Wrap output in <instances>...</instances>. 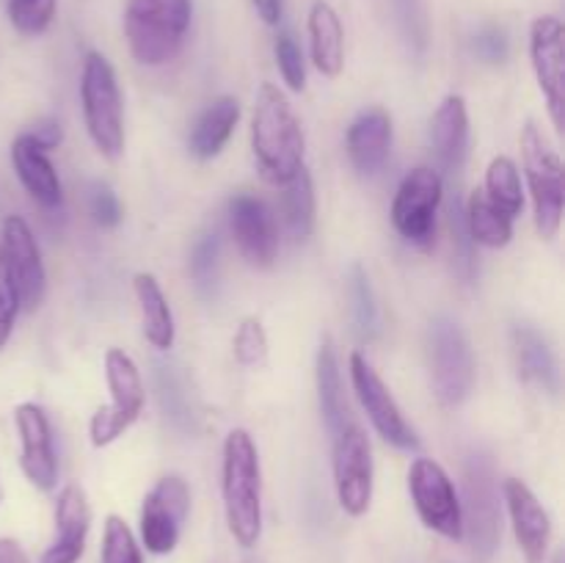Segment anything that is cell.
<instances>
[{"label":"cell","instance_id":"27","mask_svg":"<svg viewBox=\"0 0 565 563\" xmlns=\"http://www.w3.org/2000/svg\"><path fill=\"white\" fill-rule=\"evenodd\" d=\"M315 379H318V403L326 428H329L331 436L340 434L351 423V412H348L345 392H342L340 362H337V351L331 340L320 342L318 359H315Z\"/></svg>","mask_w":565,"mask_h":563},{"label":"cell","instance_id":"38","mask_svg":"<svg viewBox=\"0 0 565 563\" xmlns=\"http://www.w3.org/2000/svg\"><path fill=\"white\" fill-rule=\"evenodd\" d=\"M218 257H221V243L215 235H204L202 241L193 246L191 254V276L202 293H210L218 282Z\"/></svg>","mask_w":565,"mask_h":563},{"label":"cell","instance_id":"39","mask_svg":"<svg viewBox=\"0 0 565 563\" xmlns=\"http://www.w3.org/2000/svg\"><path fill=\"white\" fill-rule=\"evenodd\" d=\"M88 215L94 219V224L110 230L121 221V204L119 196L114 193V188L105 185V182H92L88 185Z\"/></svg>","mask_w":565,"mask_h":563},{"label":"cell","instance_id":"32","mask_svg":"<svg viewBox=\"0 0 565 563\" xmlns=\"http://www.w3.org/2000/svg\"><path fill=\"white\" fill-rule=\"evenodd\" d=\"M58 0H6V17L20 36H42L55 20Z\"/></svg>","mask_w":565,"mask_h":563},{"label":"cell","instance_id":"9","mask_svg":"<svg viewBox=\"0 0 565 563\" xmlns=\"http://www.w3.org/2000/svg\"><path fill=\"white\" fill-rule=\"evenodd\" d=\"M441 196H445V185H441L439 171H434L430 166H419L403 177L395 202H392V224L408 246H434Z\"/></svg>","mask_w":565,"mask_h":563},{"label":"cell","instance_id":"17","mask_svg":"<svg viewBox=\"0 0 565 563\" xmlns=\"http://www.w3.org/2000/svg\"><path fill=\"white\" fill-rule=\"evenodd\" d=\"M17 434H20V467L36 489L53 491L58 484V458H55L53 428L39 403H20L14 408Z\"/></svg>","mask_w":565,"mask_h":563},{"label":"cell","instance_id":"12","mask_svg":"<svg viewBox=\"0 0 565 563\" xmlns=\"http://www.w3.org/2000/svg\"><path fill=\"white\" fill-rule=\"evenodd\" d=\"M191 513V489L180 475H166L152 486L141 506V541L152 555H169L177 550Z\"/></svg>","mask_w":565,"mask_h":563},{"label":"cell","instance_id":"40","mask_svg":"<svg viewBox=\"0 0 565 563\" xmlns=\"http://www.w3.org/2000/svg\"><path fill=\"white\" fill-rule=\"evenodd\" d=\"M472 47L475 55L486 64H505L508 55H511V39H508L505 28L486 25L475 33Z\"/></svg>","mask_w":565,"mask_h":563},{"label":"cell","instance_id":"41","mask_svg":"<svg viewBox=\"0 0 565 563\" xmlns=\"http://www.w3.org/2000/svg\"><path fill=\"white\" fill-rule=\"evenodd\" d=\"M20 293H17L14 279H11L3 259H0V351H3L11 331H14V320L20 315Z\"/></svg>","mask_w":565,"mask_h":563},{"label":"cell","instance_id":"34","mask_svg":"<svg viewBox=\"0 0 565 563\" xmlns=\"http://www.w3.org/2000/svg\"><path fill=\"white\" fill-rule=\"evenodd\" d=\"M158 386H160V401H163L166 414L174 419V425L180 428H193V408L188 403L185 384H182L180 375L174 373V368L169 364H158Z\"/></svg>","mask_w":565,"mask_h":563},{"label":"cell","instance_id":"46","mask_svg":"<svg viewBox=\"0 0 565 563\" xmlns=\"http://www.w3.org/2000/svg\"><path fill=\"white\" fill-rule=\"evenodd\" d=\"M0 502H3V484H0Z\"/></svg>","mask_w":565,"mask_h":563},{"label":"cell","instance_id":"33","mask_svg":"<svg viewBox=\"0 0 565 563\" xmlns=\"http://www.w3.org/2000/svg\"><path fill=\"white\" fill-rule=\"evenodd\" d=\"M103 563H143L136 535L127 528L125 519L116 517V513L105 519Z\"/></svg>","mask_w":565,"mask_h":563},{"label":"cell","instance_id":"23","mask_svg":"<svg viewBox=\"0 0 565 563\" xmlns=\"http://www.w3.org/2000/svg\"><path fill=\"white\" fill-rule=\"evenodd\" d=\"M511 340L522 381L539 386L546 395H557L561 392V368H557L550 340L539 329H533V326H516Z\"/></svg>","mask_w":565,"mask_h":563},{"label":"cell","instance_id":"25","mask_svg":"<svg viewBox=\"0 0 565 563\" xmlns=\"http://www.w3.org/2000/svg\"><path fill=\"white\" fill-rule=\"evenodd\" d=\"M237 119H241V103L235 97H218L204 108L193 125L188 147L199 160H213L226 147V141L235 132Z\"/></svg>","mask_w":565,"mask_h":563},{"label":"cell","instance_id":"6","mask_svg":"<svg viewBox=\"0 0 565 563\" xmlns=\"http://www.w3.org/2000/svg\"><path fill=\"white\" fill-rule=\"evenodd\" d=\"M522 160L524 174H527L530 196H533L535 226L544 241L557 237L563 224L565 210V182H563V160L555 149L550 147L544 132L535 127V121H527L522 127Z\"/></svg>","mask_w":565,"mask_h":563},{"label":"cell","instance_id":"26","mask_svg":"<svg viewBox=\"0 0 565 563\" xmlns=\"http://www.w3.org/2000/svg\"><path fill=\"white\" fill-rule=\"evenodd\" d=\"M132 290H136L138 309H141V326L143 337L149 346L158 351H169L174 346V315H171L169 298H166L163 287L152 274H136L132 279Z\"/></svg>","mask_w":565,"mask_h":563},{"label":"cell","instance_id":"4","mask_svg":"<svg viewBox=\"0 0 565 563\" xmlns=\"http://www.w3.org/2000/svg\"><path fill=\"white\" fill-rule=\"evenodd\" d=\"M461 522L472 555L478 561H489L502 539V502L494 461L480 447L463 458Z\"/></svg>","mask_w":565,"mask_h":563},{"label":"cell","instance_id":"5","mask_svg":"<svg viewBox=\"0 0 565 563\" xmlns=\"http://www.w3.org/2000/svg\"><path fill=\"white\" fill-rule=\"evenodd\" d=\"M81 103L92 144L99 155L116 160L125 152V105L114 66L97 50H92L83 61Z\"/></svg>","mask_w":565,"mask_h":563},{"label":"cell","instance_id":"36","mask_svg":"<svg viewBox=\"0 0 565 563\" xmlns=\"http://www.w3.org/2000/svg\"><path fill=\"white\" fill-rule=\"evenodd\" d=\"M397 28L414 53H425L428 47V11L425 0H392Z\"/></svg>","mask_w":565,"mask_h":563},{"label":"cell","instance_id":"3","mask_svg":"<svg viewBox=\"0 0 565 563\" xmlns=\"http://www.w3.org/2000/svg\"><path fill=\"white\" fill-rule=\"evenodd\" d=\"M191 0H127L125 36L141 66H163L182 50L191 28Z\"/></svg>","mask_w":565,"mask_h":563},{"label":"cell","instance_id":"29","mask_svg":"<svg viewBox=\"0 0 565 563\" xmlns=\"http://www.w3.org/2000/svg\"><path fill=\"white\" fill-rule=\"evenodd\" d=\"M281 188H285V193H281V213H285L287 230H290L292 237L303 241V237L312 235L315 213H318L315 182L307 166H301L298 174Z\"/></svg>","mask_w":565,"mask_h":563},{"label":"cell","instance_id":"43","mask_svg":"<svg viewBox=\"0 0 565 563\" xmlns=\"http://www.w3.org/2000/svg\"><path fill=\"white\" fill-rule=\"evenodd\" d=\"M31 132L33 138H36L39 144H42L44 149H55L61 144V138H64V130H61V121H55V119H44V121H39L36 127H33V130H28Z\"/></svg>","mask_w":565,"mask_h":563},{"label":"cell","instance_id":"31","mask_svg":"<svg viewBox=\"0 0 565 563\" xmlns=\"http://www.w3.org/2000/svg\"><path fill=\"white\" fill-rule=\"evenodd\" d=\"M351 298H353V326H356L362 340H375L381 329L379 304H375L373 285L362 265H353L351 270Z\"/></svg>","mask_w":565,"mask_h":563},{"label":"cell","instance_id":"18","mask_svg":"<svg viewBox=\"0 0 565 563\" xmlns=\"http://www.w3.org/2000/svg\"><path fill=\"white\" fill-rule=\"evenodd\" d=\"M502 497H505L513 533H516V541L527 563H544L552 541V519L546 508L541 506L533 489L519 478H508L502 484Z\"/></svg>","mask_w":565,"mask_h":563},{"label":"cell","instance_id":"20","mask_svg":"<svg viewBox=\"0 0 565 563\" xmlns=\"http://www.w3.org/2000/svg\"><path fill=\"white\" fill-rule=\"evenodd\" d=\"M11 166H14L22 188L33 196V202H39L42 208H58L61 199H64L61 177L55 166L50 163L47 149L31 132H20L14 138V144H11Z\"/></svg>","mask_w":565,"mask_h":563},{"label":"cell","instance_id":"44","mask_svg":"<svg viewBox=\"0 0 565 563\" xmlns=\"http://www.w3.org/2000/svg\"><path fill=\"white\" fill-rule=\"evenodd\" d=\"M252 3L265 25H279L285 17V0H252Z\"/></svg>","mask_w":565,"mask_h":563},{"label":"cell","instance_id":"47","mask_svg":"<svg viewBox=\"0 0 565 563\" xmlns=\"http://www.w3.org/2000/svg\"><path fill=\"white\" fill-rule=\"evenodd\" d=\"M555 563H563V561H561V557H557V561H555Z\"/></svg>","mask_w":565,"mask_h":563},{"label":"cell","instance_id":"22","mask_svg":"<svg viewBox=\"0 0 565 563\" xmlns=\"http://www.w3.org/2000/svg\"><path fill=\"white\" fill-rule=\"evenodd\" d=\"M430 144L445 171H458L467 160L469 147V114L461 94H447L430 121Z\"/></svg>","mask_w":565,"mask_h":563},{"label":"cell","instance_id":"15","mask_svg":"<svg viewBox=\"0 0 565 563\" xmlns=\"http://www.w3.org/2000/svg\"><path fill=\"white\" fill-rule=\"evenodd\" d=\"M565 31L557 17H535L530 25V61L539 77L541 94L550 108L552 125L561 132L565 125Z\"/></svg>","mask_w":565,"mask_h":563},{"label":"cell","instance_id":"13","mask_svg":"<svg viewBox=\"0 0 565 563\" xmlns=\"http://www.w3.org/2000/svg\"><path fill=\"white\" fill-rule=\"evenodd\" d=\"M351 381L356 390L359 403L367 412L370 423L375 425L381 436L397 450H419V436L414 425L408 423L406 414L401 412L392 392L386 390L384 379L373 370V364L362 353H351Z\"/></svg>","mask_w":565,"mask_h":563},{"label":"cell","instance_id":"37","mask_svg":"<svg viewBox=\"0 0 565 563\" xmlns=\"http://www.w3.org/2000/svg\"><path fill=\"white\" fill-rule=\"evenodd\" d=\"M274 55L287 88H290V92H303V88H307V61H303V53L301 47H298L296 39H292V33L281 31L279 36H276Z\"/></svg>","mask_w":565,"mask_h":563},{"label":"cell","instance_id":"16","mask_svg":"<svg viewBox=\"0 0 565 563\" xmlns=\"http://www.w3.org/2000/svg\"><path fill=\"white\" fill-rule=\"evenodd\" d=\"M230 230L237 252L254 268H270L279 257V226L268 204L254 193H237L230 199Z\"/></svg>","mask_w":565,"mask_h":563},{"label":"cell","instance_id":"24","mask_svg":"<svg viewBox=\"0 0 565 563\" xmlns=\"http://www.w3.org/2000/svg\"><path fill=\"white\" fill-rule=\"evenodd\" d=\"M309 53L320 75L337 77L345 66V28L334 6L326 0H315L309 9Z\"/></svg>","mask_w":565,"mask_h":563},{"label":"cell","instance_id":"28","mask_svg":"<svg viewBox=\"0 0 565 563\" xmlns=\"http://www.w3.org/2000/svg\"><path fill=\"white\" fill-rule=\"evenodd\" d=\"M463 224H467L469 241L475 246L486 248H502L511 243L513 237V219H508L502 210L486 199L483 191H475L469 196L467 210H463Z\"/></svg>","mask_w":565,"mask_h":563},{"label":"cell","instance_id":"8","mask_svg":"<svg viewBox=\"0 0 565 563\" xmlns=\"http://www.w3.org/2000/svg\"><path fill=\"white\" fill-rule=\"evenodd\" d=\"M105 379H108L110 406H99L88 425L94 447H105L119 439L141 417L147 401L138 364L121 348H108L105 353Z\"/></svg>","mask_w":565,"mask_h":563},{"label":"cell","instance_id":"7","mask_svg":"<svg viewBox=\"0 0 565 563\" xmlns=\"http://www.w3.org/2000/svg\"><path fill=\"white\" fill-rule=\"evenodd\" d=\"M430 373L441 406L456 408L472 395L475 353L467 331L456 318H439L430 323Z\"/></svg>","mask_w":565,"mask_h":563},{"label":"cell","instance_id":"2","mask_svg":"<svg viewBox=\"0 0 565 563\" xmlns=\"http://www.w3.org/2000/svg\"><path fill=\"white\" fill-rule=\"evenodd\" d=\"M226 528L232 539L252 550L263 535V469L259 453L246 428H235L224 439V469H221Z\"/></svg>","mask_w":565,"mask_h":563},{"label":"cell","instance_id":"42","mask_svg":"<svg viewBox=\"0 0 565 563\" xmlns=\"http://www.w3.org/2000/svg\"><path fill=\"white\" fill-rule=\"evenodd\" d=\"M452 246H456V259H458V268H461V274L467 276V279H472L475 274V254H472V246L475 243L469 241V232H467V224H463V213L461 208H452Z\"/></svg>","mask_w":565,"mask_h":563},{"label":"cell","instance_id":"10","mask_svg":"<svg viewBox=\"0 0 565 563\" xmlns=\"http://www.w3.org/2000/svg\"><path fill=\"white\" fill-rule=\"evenodd\" d=\"M334 489L340 508L348 517H364L373 502V447L356 423H348L334 434Z\"/></svg>","mask_w":565,"mask_h":563},{"label":"cell","instance_id":"14","mask_svg":"<svg viewBox=\"0 0 565 563\" xmlns=\"http://www.w3.org/2000/svg\"><path fill=\"white\" fill-rule=\"evenodd\" d=\"M0 259L14 279L17 293H20V307L25 312L42 307L44 293H47V274H44L36 237L20 215H9L0 226Z\"/></svg>","mask_w":565,"mask_h":563},{"label":"cell","instance_id":"45","mask_svg":"<svg viewBox=\"0 0 565 563\" xmlns=\"http://www.w3.org/2000/svg\"><path fill=\"white\" fill-rule=\"evenodd\" d=\"M0 563H31V557L22 550L20 541L0 539Z\"/></svg>","mask_w":565,"mask_h":563},{"label":"cell","instance_id":"21","mask_svg":"<svg viewBox=\"0 0 565 563\" xmlns=\"http://www.w3.org/2000/svg\"><path fill=\"white\" fill-rule=\"evenodd\" d=\"M348 158L353 169L364 177H373L384 169L392 152V119L386 110L370 108L351 121L345 136Z\"/></svg>","mask_w":565,"mask_h":563},{"label":"cell","instance_id":"1","mask_svg":"<svg viewBox=\"0 0 565 563\" xmlns=\"http://www.w3.org/2000/svg\"><path fill=\"white\" fill-rule=\"evenodd\" d=\"M252 152L259 174L270 185H287L303 166L307 141L301 121L285 92L274 83H263L254 99Z\"/></svg>","mask_w":565,"mask_h":563},{"label":"cell","instance_id":"35","mask_svg":"<svg viewBox=\"0 0 565 563\" xmlns=\"http://www.w3.org/2000/svg\"><path fill=\"white\" fill-rule=\"evenodd\" d=\"M232 351L243 368H263L265 359H268V334H265V326L259 323V318H246L237 326Z\"/></svg>","mask_w":565,"mask_h":563},{"label":"cell","instance_id":"19","mask_svg":"<svg viewBox=\"0 0 565 563\" xmlns=\"http://www.w3.org/2000/svg\"><path fill=\"white\" fill-rule=\"evenodd\" d=\"M92 528V508L86 491L77 484L61 489L55 500V539L42 552L39 563H77L86 550V535Z\"/></svg>","mask_w":565,"mask_h":563},{"label":"cell","instance_id":"30","mask_svg":"<svg viewBox=\"0 0 565 563\" xmlns=\"http://www.w3.org/2000/svg\"><path fill=\"white\" fill-rule=\"evenodd\" d=\"M483 193L497 210H502V213L508 215V219H516L524 210L522 174H519V166L513 163L508 155H497L489 163V169H486Z\"/></svg>","mask_w":565,"mask_h":563},{"label":"cell","instance_id":"11","mask_svg":"<svg viewBox=\"0 0 565 563\" xmlns=\"http://www.w3.org/2000/svg\"><path fill=\"white\" fill-rule=\"evenodd\" d=\"M408 491L425 528L450 541L463 539L461 497L441 464L434 458H417L408 469Z\"/></svg>","mask_w":565,"mask_h":563}]
</instances>
